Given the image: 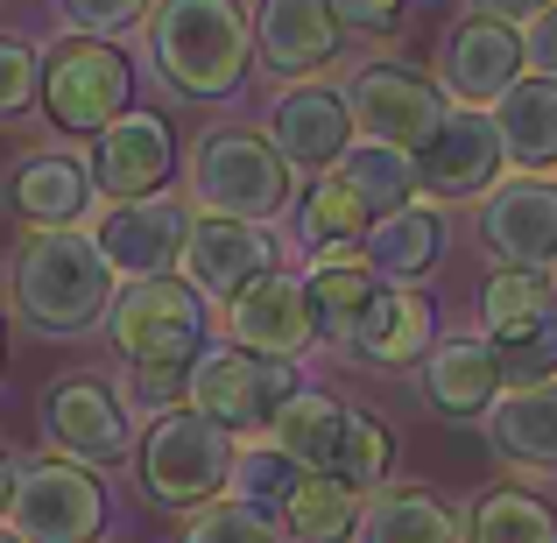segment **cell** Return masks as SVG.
<instances>
[{
    "label": "cell",
    "mask_w": 557,
    "mask_h": 543,
    "mask_svg": "<svg viewBox=\"0 0 557 543\" xmlns=\"http://www.w3.org/2000/svg\"><path fill=\"white\" fill-rule=\"evenodd\" d=\"M346 22L332 14V0H255V50L275 78H304L325 71L339 57Z\"/></svg>",
    "instance_id": "16"
},
{
    "label": "cell",
    "mask_w": 557,
    "mask_h": 543,
    "mask_svg": "<svg viewBox=\"0 0 557 543\" xmlns=\"http://www.w3.org/2000/svg\"><path fill=\"white\" fill-rule=\"evenodd\" d=\"M374 212L346 190V177L332 170V177H318L311 190H304V212H297V233L311 255H346V240H368Z\"/></svg>",
    "instance_id": "32"
},
{
    "label": "cell",
    "mask_w": 557,
    "mask_h": 543,
    "mask_svg": "<svg viewBox=\"0 0 557 543\" xmlns=\"http://www.w3.org/2000/svg\"><path fill=\"white\" fill-rule=\"evenodd\" d=\"M403 8H409V0H332V14H339L346 28H368V36L395 28V22H403Z\"/></svg>",
    "instance_id": "39"
},
{
    "label": "cell",
    "mask_w": 557,
    "mask_h": 543,
    "mask_svg": "<svg viewBox=\"0 0 557 543\" xmlns=\"http://www.w3.org/2000/svg\"><path fill=\"white\" fill-rule=\"evenodd\" d=\"M184 543H289L283 516L261 502H240V494H212V502L190 508Z\"/></svg>",
    "instance_id": "33"
},
{
    "label": "cell",
    "mask_w": 557,
    "mask_h": 543,
    "mask_svg": "<svg viewBox=\"0 0 557 543\" xmlns=\"http://www.w3.org/2000/svg\"><path fill=\"white\" fill-rule=\"evenodd\" d=\"M226 325L240 346H255V354H304V346L318 340V318H311V297H304L297 275H255V283L240 289V297L226 304Z\"/></svg>",
    "instance_id": "19"
},
{
    "label": "cell",
    "mask_w": 557,
    "mask_h": 543,
    "mask_svg": "<svg viewBox=\"0 0 557 543\" xmlns=\"http://www.w3.org/2000/svg\"><path fill=\"white\" fill-rule=\"evenodd\" d=\"M42 99H50L57 127H71V135H99L107 121H121L127 99H135V71H127V57L113 50L107 36H78V42H57L50 57H42Z\"/></svg>",
    "instance_id": "8"
},
{
    "label": "cell",
    "mask_w": 557,
    "mask_h": 543,
    "mask_svg": "<svg viewBox=\"0 0 557 543\" xmlns=\"http://www.w3.org/2000/svg\"><path fill=\"white\" fill-rule=\"evenodd\" d=\"M8 205L28 226H78L92 205V170L71 156H22L8 177Z\"/></svg>",
    "instance_id": "22"
},
{
    "label": "cell",
    "mask_w": 557,
    "mask_h": 543,
    "mask_svg": "<svg viewBox=\"0 0 557 543\" xmlns=\"http://www.w3.org/2000/svg\"><path fill=\"white\" fill-rule=\"evenodd\" d=\"M135 473H141V494H149V502L198 508V502H212V494H226V480H233V431H219L205 409L177 403L141 431Z\"/></svg>",
    "instance_id": "3"
},
{
    "label": "cell",
    "mask_w": 557,
    "mask_h": 543,
    "mask_svg": "<svg viewBox=\"0 0 557 543\" xmlns=\"http://www.w3.org/2000/svg\"><path fill=\"white\" fill-rule=\"evenodd\" d=\"M354 127L368 141H388V149H417L437 121H445V85L423 78L417 64H360L354 71Z\"/></svg>",
    "instance_id": "10"
},
{
    "label": "cell",
    "mask_w": 557,
    "mask_h": 543,
    "mask_svg": "<svg viewBox=\"0 0 557 543\" xmlns=\"http://www.w3.org/2000/svg\"><path fill=\"white\" fill-rule=\"evenodd\" d=\"M423 395L445 417H480L502 395V346L473 340V332H451V340L423 346Z\"/></svg>",
    "instance_id": "20"
},
{
    "label": "cell",
    "mask_w": 557,
    "mask_h": 543,
    "mask_svg": "<svg viewBox=\"0 0 557 543\" xmlns=\"http://www.w3.org/2000/svg\"><path fill=\"white\" fill-rule=\"evenodd\" d=\"M409 163H417V190L423 198H480V190L494 184V170H502V127H494V113L480 107H445V121L431 127V135L409 149Z\"/></svg>",
    "instance_id": "9"
},
{
    "label": "cell",
    "mask_w": 557,
    "mask_h": 543,
    "mask_svg": "<svg viewBox=\"0 0 557 543\" xmlns=\"http://www.w3.org/2000/svg\"><path fill=\"white\" fill-rule=\"evenodd\" d=\"M269 141L289 170H318L325 177L346 149H354V107L332 85H289L269 113Z\"/></svg>",
    "instance_id": "14"
},
{
    "label": "cell",
    "mask_w": 557,
    "mask_h": 543,
    "mask_svg": "<svg viewBox=\"0 0 557 543\" xmlns=\"http://www.w3.org/2000/svg\"><path fill=\"white\" fill-rule=\"evenodd\" d=\"M184 233H190V212L177 198H163V190H149V198L113 205L92 240L121 275H170V261L184 255Z\"/></svg>",
    "instance_id": "15"
},
{
    "label": "cell",
    "mask_w": 557,
    "mask_h": 543,
    "mask_svg": "<svg viewBox=\"0 0 557 543\" xmlns=\"http://www.w3.org/2000/svg\"><path fill=\"white\" fill-rule=\"evenodd\" d=\"M502 381H557V325L530 332V340H508L502 346Z\"/></svg>",
    "instance_id": "36"
},
{
    "label": "cell",
    "mask_w": 557,
    "mask_h": 543,
    "mask_svg": "<svg viewBox=\"0 0 557 543\" xmlns=\"http://www.w3.org/2000/svg\"><path fill=\"white\" fill-rule=\"evenodd\" d=\"M113 395L163 417V409H177L184 395H190V367H135V374H127V388H113Z\"/></svg>",
    "instance_id": "35"
},
{
    "label": "cell",
    "mask_w": 557,
    "mask_h": 543,
    "mask_svg": "<svg viewBox=\"0 0 557 543\" xmlns=\"http://www.w3.org/2000/svg\"><path fill=\"white\" fill-rule=\"evenodd\" d=\"M437 247H445V226H437V212H423V205H403V212H381L368 226V247L360 255L374 261V275H395V283H409V275H423L437 261Z\"/></svg>",
    "instance_id": "29"
},
{
    "label": "cell",
    "mask_w": 557,
    "mask_h": 543,
    "mask_svg": "<svg viewBox=\"0 0 557 543\" xmlns=\"http://www.w3.org/2000/svg\"><path fill=\"white\" fill-rule=\"evenodd\" d=\"M28 99H36V57L0 36V113H22Z\"/></svg>",
    "instance_id": "38"
},
{
    "label": "cell",
    "mask_w": 557,
    "mask_h": 543,
    "mask_svg": "<svg viewBox=\"0 0 557 543\" xmlns=\"http://www.w3.org/2000/svg\"><path fill=\"white\" fill-rule=\"evenodd\" d=\"M8 494H14V459L0 452V516H8Z\"/></svg>",
    "instance_id": "42"
},
{
    "label": "cell",
    "mask_w": 557,
    "mask_h": 543,
    "mask_svg": "<svg viewBox=\"0 0 557 543\" xmlns=\"http://www.w3.org/2000/svg\"><path fill=\"white\" fill-rule=\"evenodd\" d=\"M346 346H354L368 367L423 360V346H431V304H423L417 289H374L368 311H360L354 332H346Z\"/></svg>",
    "instance_id": "21"
},
{
    "label": "cell",
    "mask_w": 557,
    "mask_h": 543,
    "mask_svg": "<svg viewBox=\"0 0 557 543\" xmlns=\"http://www.w3.org/2000/svg\"><path fill=\"white\" fill-rule=\"evenodd\" d=\"M522 36L508 22H487V14H473V22H459L451 28V42H445V92L451 99H466V107H487V99H502L508 85L522 78Z\"/></svg>",
    "instance_id": "18"
},
{
    "label": "cell",
    "mask_w": 557,
    "mask_h": 543,
    "mask_svg": "<svg viewBox=\"0 0 557 543\" xmlns=\"http://www.w3.org/2000/svg\"><path fill=\"white\" fill-rule=\"evenodd\" d=\"M346 543H459V516L437 494L374 488V502H360V522Z\"/></svg>",
    "instance_id": "25"
},
{
    "label": "cell",
    "mask_w": 557,
    "mask_h": 543,
    "mask_svg": "<svg viewBox=\"0 0 557 543\" xmlns=\"http://www.w3.org/2000/svg\"><path fill=\"white\" fill-rule=\"evenodd\" d=\"M42 431L78 466H113V459L135 452V437H127V403L113 388H99V381H57L50 403H42Z\"/></svg>",
    "instance_id": "13"
},
{
    "label": "cell",
    "mask_w": 557,
    "mask_h": 543,
    "mask_svg": "<svg viewBox=\"0 0 557 543\" xmlns=\"http://www.w3.org/2000/svg\"><path fill=\"white\" fill-rule=\"evenodd\" d=\"M480 240L502 269H550L557 261V177L522 170V177L494 184L480 205Z\"/></svg>",
    "instance_id": "11"
},
{
    "label": "cell",
    "mask_w": 557,
    "mask_h": 543,
    "mask_svg": "<svg viewBox=\"0 0 557 543\" xmlns=\"http://www.w3.org/2000/svg\"><path fill=\"white\" fill-rule=\"evenodd\" d=\"M8 283L36 332H85L113 304V261L78 226H28V240L14 247Z\"/></svg>",
    "instance_id": "1"
},
{
    "label": "cell",
    "mask_w": 557,
    "mask_h": 543,
    "mask_svg": "<svg viewBox=\"0 0 557 543\" xmlns=\"http://www.w3.org/2000/svg\"><path fill=\"white\" fill-rule=\"evenodd\" d=\"M149 57L184 99H226L240 92L255 36H247L233 0H156L149 22Z\"/></svg>",
    "instance_id": "2"
},
{
    "label": "cell",
    "mask_w": 557,
    "mask_h": 543,
    "mask_svg": "<svg viewBox=\"0 0 557 543\" xmlns=\"http://www.w3.org/2000/svg\"><path fill=\"white\" fill-rule=\"evenodd\" d=\"M0 360H8V318H0Z\"/></svg>",
    "instance_id": "43"
},
{
    "label": "cell",
    "mask_w": 557,
    "mask_h": 543,
    "mask_svg": "<svg viewBox=\"0 0 557 543\" xmlns=\"http://www.w3.org/2000/svg\"><path fill=\"white\" fill-rule=\"evenodd\" d=\"M494 409V445L502 459L530 466V473H557V381H522Z\"/></svg>",
    "instance_id": "23"
},
{
    "label": "cell",
    "mask_w": 557,
    "mask_h": 543,
    "mask_svg": "<svg viewBox=\"0 0 557 543\" xmlns=\"http://www.w3.org/2000/svg\"><path fill=\"white\" fill-rule=\"evenodd\" d=\"M0 543H22V536H8V530H0Z\"/></svg>",
    "instance_id": "44"
},
{
    "label": "cell",
    "mask_w": 557,
    "mask_h": 543,
    "mask_svg": "<svg viewBox=\"0 0 557 543\" xmlns=\"http://www.w3.org/2000/svg\"><path fill=\"white\" fill-rule=\"evenodd\" d=\"M283 530L289 543H346L360 522V494L346 488V480H325V473H304L297 488L283 494Z\"/></svg>",
    "instance_id": "30"
},
{
    "label": "cell",
    "mask_w": 557,
    "mask_h": 543,
    "mask_svg": "<svg viewBox=\"0 0 557 543\" xmlns=\"http://www.w3.org/2000/svg\"><path fill=\"white\" fill-rule=\"evenodd\" d=\"M550 289H557V283H550Z\"/></svg>",
    "instance_id": "45"
},
{
    "label": "cell",
    "mask_w": 557,
    "mask_h": 543,
    "mask_svg": "<svg viewBox=\"0 0 557 543\" xmlns=\"http://www.w3.org/2000/svg\"><path fill=\"white\" fill-rule=\"evenodd\" d=\"M544 8H550V0H473V14H487V22H508V28H516V22H536Z\"/></svg>",
    "instance_id": "41"
},
{
    "label": "cell",
    "mask_w": 557,
    "mask_h": 543,
    "mask_svg": "<svg viewBox=\"0 0 557 543\" xmlns=\"http://www.w3.org/2000/svg\"><path fill=\"white\" fill-rule=\"evenodd\" d=\"M149 14V0H64V22L78 36H121Z\"/></svg>",
    "instance_id": "37"
},
{
    "label": "cell",
    "mask_w": 557,
    "mask_h": 543,
    "mask_svg": "<svg viewBox=\"0 0 557 543\" xmlns=\"http://www.w3.org/2000/svg\"><path fill=\"white\" fill-rule=\"evenodd\" d=\"M297 360L289 354H255V346H205L190 360V409L219 431H269L275 409L297 395Z\"/></svg>",
    "instance_id": "5"
},
{
    "label": "cell",
    "mask_w": 557,
    "mask_h": 543,
    "mask_svg": "<svg viewBox=\"0 0 557 543\" xmlns=\"http://www.w3.org/2000/svg\"><path fill=\"white\" fill-rule=\"evenodd\" d=\"M170 170H177V127H170L163 113H135V107H127L121 121L99 127V141H92V184H99V198H107V205L163 190Z\"/></svg>",
    "instance_id": "12"
},
{
    "label": "cell",
    "mask_w": 557,
    "mask_h": 543,
    "mask_svg": "<svg viewBox=\"0 0 557 543\" xmlns=\"http://www.w3.org/2000/svg\"><path fill=\"white\" fill-rule=\"evenodd\" d=\"M190 190H198L205 212L219 219H283L289 212V163L275 156V141H261L255 127H219L198 135L190 149Z\"/></svg>",
    "instance_id": "4"
},
{
    "label": "cell",
    "mask_w": 557,
    "mask_h": 543,
    "mask_svg": "<svg viewBox=\"0 0 557 543\" xmlns=\"http://www.w3.org/2000/svg\"><path fill=\"white\" fill-rule=\"evenodd\" d=\"M332 170H339L346 190H354L374 219L381 212H403L409 190H417V163H409V149H388V141H354Z\"/></svg>",
    "instance_id": "31"
},
{
    "label": "cell",
    "mask_w": 557,
    "mask_h": 543,
    "mask_svg": "<svg viewBox=\"0 0 557 543\" xmlns=\"http://www.w3.org/2000/svg\"><path fill=\"white\" fill-rule=\"evenodd\" d=\"M522 57H530V64H544L550 78H557V0L536 14V22H522Z\"/></svg>",
    "instance_id": "40"
},
{
    "label": "cell",
    "mask_w": 557,
    "mask_h": 543,
    "mask_svg": "<svg viewBox=\"0 0 557 543\" xmlns=\"http://www.w3.org/2000/svg\"><path fill=\"white\" fill-rule=\"evenodd\" d=\"M304 480V466L289 459V452L275 445H255V452H233V480L226 488L240 494V502H261V508H283V494Z\"/></svg>",
    "instance_id": "34"
},
{
    "label": "cell",
    "mask_w": 557,
    "mask_h": 543,
    "mask_svg": "<svg viewBox=\"0 0 557 543\" xmlns=\"http://www.w3.org/2000/svg\"><path fill=\"white\" fill-rule=\"evenodd\" d=\"M494 127H502V156H516L522 170L557 163V78H516L494 99Z\"/></svg>",
    "instance_id": "24"
},
{
    "label": "cell",
    "mask_w": 557,
    "mask_h": 543,
    "mask_svg": "<svg viewBox=\"0 0 557 543\" xmlns=\"http://www.w3.org/2000/svg\"><path fill=\"white\" fill-rule=\"evenodd\" d=\"M480 318H487L494 346L544 332L550 318H557V289H550V275H544V269H494L487 297H480Z\"/></svg>",
    "instance_id": "28"
},
{
    "label": "cell",
    "mask_w": 557,
    "mask_h": 543,
    "mask_svg": "<svg viewBox=\"0 0 557 543\" xmlns=\"http://www.w3.org/2000/svg\"><path fill=\"white\" fill-rule=\"evenodd\" d=\"M177 261H184V275H190V289H198V297L233 304L247 283H255V275H269V240H261L247 219L205 212V219H190Z\"/></svg>",
    "instance_id": "17"
},
{
    "label": "cell",
    "mask_w": 557,
    "mask_h": 543,
    "mask_svg": "<svg viewBox=\"0 0 557 543\" xmlns=\"http://www.w3.org/2000/svg\"><path fill=\"white\" fill-rule=\"evenodd\" d=\"M459 543H557V508L530 488H487L459 522Z\"/></svg>",
    "instance_id": "27"
},
{
    "label": "cell",
    "mask_w": 557,
    "mask_h": 543,
    "mask_svg": "<svg viewBox=\"0 0 557 543\" xmlns=\"http://www.w3.org/2000/svg\"><path fill=\"white\" fill-rule=\"evenodd\" d=\"M107 325L135 367H190L205 354V304L177 275H127L107 304Z\"/></svg>",
    "instance_id": "6"
},
{
    "label": "cell",
    "mask_w": 557,
    "mask_h": 543,
    "mask_svg": "<svg viewBox=\"0 0 557 543\" xmlns=\"http://www.w3.org/2000/svg\"><path fill=\"white\" fill-rule=\"evenodd\" d=\"M381 289L374 261L368 255H318V269L304 275V297H311V318L325 340H346L354 332V318L368 311V297Z\"/></svg>",
    "instance_id": "26"
},
{
    "label": "cell",
    "mask_w": 557,
    "mask_h": 543,
    "mask_svg": "<svg viewBox=\"0 0 557 543\" xmlns=\"http://www.w3.org/2000/svg\"><path fill=\"white\" fill-rule=\"evenodd\" d=\"M8 522L22 543H99L107 488L78 459H28V466H14Z\"/></svg>",
    "instance_id": "7"
}]
</instances>
